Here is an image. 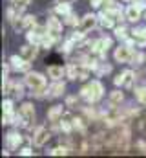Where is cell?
I'll return each instance as SVG.
<instances>
[{
  "label": "cell",
  "mask_w": 146,
  "mask_h": 158,
  "mask_svg": "<svg viewBox=\"0 0 146 158\" xmlns=\"http://www.w3.org/2000/svg\"><path fill=\"white\" fill-rule=\"evenodd\" d=\"M102 92H104L102 85H101L99 81H91L90 85H86V86L80 90V96H82L86 101L95 103V101H99V99L102 98Z\"/></svg>",
  "instance_id": "cell-1"
},
{
  "label": "cell",
  "mask_w": 146,
  "mask_h": 158,
  "mask_svg": "<svg viewBox=\"0 0 146 158\" xmlns=\"http://www.w3.org/2000/svg\"><path fill=\"white\" fill-rule=\"evenodd\" d=\"M26 83H28V86H31L33 90H38V88H44V86H46V77H44L42 74L29 72L28 77H26Z\"/></svg>",
  "instance_id": "cell-2"
},
{
  "label": "cell",
  "mask_w": 146,
  "mask_h": 158,
  "mask_svg": "<svg viewBox=\"0 0 146 158\" xmlns=\"http://www.w3.org/2000/svg\"><path fill=\"white\" fill-rule=\"evenodd\" d=\"M95 26H97V17H95V15H86V17L80 20V24H79V31H80V33H86V31L93 30Z\"/></svg>",
  "instance_id": "cell-3"
},
{
  "label": "cell",
  "mask_w": 146,
  "mask_h": 158,
  "mask_svg": "<svg viewBox=\"0 0 146 158\" xmlns=\"http://www.w3.org/2000/svg\"><path fill=\"white\" fill-rule=\"evenodd\" d=\"M132 50L128 48V46H121V48H117L115 50V53H113V57H115V61L117 63H128L130 59H132Z\"/></svg>",
  "instance_id": "cell-4"
},
{
  "label": "cell",
  "mask_w": 146,
  "mask_h": 158,
  "mask_svg": "<svg viewBox=\"0 0 146 158\" xmlns=\"http://www.w3.org/2000/svg\"><path fill=\"white\" fill-rule=\"evenodd\" d=\"M49 131L46 129V127H38L36 129V132H35V138H33V143H35L36 147H42L48 140H49Z\"/></svg>",
  "instance_id": "cell-5"
},
{
  "label": "cell",
  "mask_w": 146,
  "mask_h": 158,
  "mask_svg": "<svg viewBox=\"0 0 146 158\" xmlns=\"http://www.w3.org/2000/svg\"><path fill=\"white\" fill-rule=\"evenodd\" d=\"M20 118L24 119V123H31L33 118H35V110H33V105L29 103H24L20 107Z\"/></svg>",
  "instance_id": "cell-6"
},
{
  "label": "cell",
  "mask_w": 146,
  "mask_h": 158,
  "mask_svg": "<svg viewBox=\"0 0 146 158\" xmlns=\"http://www.w3.org/2000/svg\"><path fill=\"white\" fill-rule=\"evenodd\" d=\"M135 77V74L132 72V70H126V72H122L121 76H117L115 77V85H121V86H130L132 85V81Z\"/></svg>",
  "instance_id": "cell-7"
},
{
  "label": "cell",
  "mask_w": 146,
  "mask_h": 158,
  "mask_svg": "<svg viewBox=\"0 0 146 158\" xmlns=\"http://www.w3.org/2000/svg\"><path fill=\"white\" fill-rule=\"evenodd\" d=\"M110 46H111V39L108 37H102V39H99L97 42H93V52L95 53H106V50H108Z\"/></svg>",
  "instance_id": "cell-8"
},
{
  "label": "cell",
  "mask_w": 146,
  "mask_h": 158,
  "mask_svg": "<svg viewBox=\"0 0 146 158\" xmlns=\"http://www.w3.org/2000/svg\"><path fill=\"white\" fill-rule=\"evenodd\" d=\"M62 110H64L62 105H55V107H51V109L48 110V119L53 121V123H57L59 119L62 118Z\"/></svg>",
  "instance_id": "cell-9"
},
{
  "label": "cell",
  "mask_w": 146,
  "mask_h": 158,
  "mask_svg": "<svg viewBox=\"0 0 146 158\" xmlns=\"http://www.w3.org/2000/svg\"><path fill=\"white\" fill-rule=\"evenodd\" d=\"M126 19L130 20V22H137L139 19H141V7L139 6H130L128 9H126Z\"/></svg>",
  "instance_id": "cell-10"
},
{
  "label": "cell",
  "mask_w": 146,
  "mask_h": 158,
  "mask_svg": "<svg viewBox=\"0 0 146 158\" xmlns=\"http://www.w3.org/2000/svg\"><path fill=\"white\" fill-rule=\"evenodd\" d=\"M48 31H51V33H60V31H62V22H60L57 17L48 19Z\"/></svg>",
  "instance_id": "cell-11"
},
{
  "label": "cell",
  "mask_w": 146,
  "mask_h": 158,
  "mask_svg": "<svg viewBox=\"0 0 146 158\" xmlns=\"http://www.w3.org/2000/svg\"><path fill=\"white\" fill-rule=\"evenodd\" d=\"M20 55H22L26 61H33L36 57V46L35 44H33V46H31V44H29V46H24V48L20 50Z\"/></svg>",
  "instance_id": "cell-12"
},
{
  "label": "cell",
  "mask_w": 146,
  "mask_h": 158,
  "mask_svg": "<svg viewBox=\"0 0 146 158\" xmlns=\"http://www.w3.org/2000/svg\"><path fill=\"white\" fill-rule=\"evenodd\" d=\"M20 142H22L20 134H17V132H11V134H7V147H9V149H17Z\"/></svg>",
  "instance_id": "cell-13"
},
{
  "label": "cell",
  "mask_w": 146,
  "mask_h": 158,
  "mask_svg": "<svg viewBox=\"0 0 146 158\" xmlns=\"http://www.w3.org/2000/svg\"><path fill=\"white\" fill-rule=\"evenodd\" d=\"M62 74H64V68L62 66H48V76L53 77L55 81L62 77Z\"/></svg>",
  "instance_id": "cell-14"
},
{
  "label": "cell",
  "mask_w": 146,
  "mask_h": 158,
  "mask_svg": "<svg viewBox=\"0 0 146 158\" xmlns=\"http://www.w3.org/2000/svg\"><path fill=\"white\" fill-rule=\"evenodd\" d=\"M55 11L59 13V15H68V13H71V6H70V2H59L57 4V7H55Z\"/></svg>",
  "instance_id": "cell-15"
},
{
  "label": "cell",
  "mask_w": 146,
  "mask_h": 158,
  "mask_svg": "<svg viewBox=\"0 0 146 158\" xmlns=\"http://www.w3.org/2000/svg\"><path fill=\"white\" fill-rule=\"evenodd\" d=\"M133 40L139 46H146V30H137L133 31Z\"/></svg>",
  "instance_id": "cell-16"
},
{
  "label": "cell",
  "mask_w": 146,
  "mask_h": 158,
  "mask_svg": "<svg viewBox=\"0 0 146 158\" xmlns=\"http://www.w3.org/2000/svg\"><path fill=\"white\" fill-rule=\"evenodd\" d=\"M101 26L102 28H113V19L108 13H101Z\"/></svg>",
  "instance_id": "cell-17"
},
{
  "label": "cell",
  "mask_w": 146,
  "mask_h": 158,
  "mask_svg": "<svg viewBox=\"0 0 146 158\" xmlns=\"http://www.w3.org/2000/svg\"><path fill=\"white\" fill-rule=\"evenodd\" d=\"M122 92H119V90H115V92H111V96H110V103L111 105H121V101H122Z\"/></svg>",
  "instance_id": "cell-18"
},
{
  "label": "cell",
  "mask_w": 146,
  "mask_h": 158,
  "mask_svg": "<svg viewBox=\"0 0 146 158\" xmlns=\"http://www.w3.org/2000/svg\"><path fill=\"white\" fill-rule=\"evenodd\" d=\"M49 96H60L62 92H64V83H55L51 88H49Z\"/></svg>",
  "instance_id": "cell-19"
},
{
  "label": "cell",
  "mask_w": 146,
  "mask_h": 158,
  "mask_svg": "<svg viewBox=\"0 0 146 158\" xmlns=\"http://www.w3.org/2000/svg\"><path fill=\"white\" fill-rule=\"evenodd\" d=\"M115 35H117L119 39H126V37H128V30H126L124 26H121V28H115Z\"/></svg>",
  "instance_id": "cell-20"
},
{
  "label": "cell",
  "mask_w": 146,
  "mask_h": 158,
  "mask_svg": "<svg viewBox=\"0 0 146 158\" xmlns=\"http://www.w3.org/2000/svg\"><path fill=\"white\" fill-rule=\"evenodd\" d=\"M11 2H13V6L18 7V9H22V7H26V6L31 4V0H11Z\"/></svg>",
  "instance_id": "cell-21"
},
{
  "label": "cell",
  "mask_w": 146,
  "mask_h": 158,
  "mask_svg": "<svg viewBox=\"0 0 146 158\" xmlns=\"http://www.w3.org/2000/svg\"><path fill=\"white\" fill-rule=\"evenodd\" d=\"M2 107H4V114H9V112H13V101H11V99H6Z\"/></svg>",
  "instance_id": "cell-22"
},
{
  "label": "cell",
  "mask_w": 146,
  "mask_h": 158,
  "mask_svg": "<svg viewBox=\"0 0 146 158\" xmlns=\"http://www.w3.org/2000/svg\"><path fill=\"white\" fill-rule=\"evenodd\" d=\"M135 98L139 101H146V88H137L135 90Z\"/></svg>",
  "instance_id": "cell-23"
},
{
  "label": "cell",
  "mask_w": 146,
  "mask_h": 158,
  "mask_svg": "<svg viewBox=\"0 0 146 158\" xmlns=\"http://www.w3.org/2000/svg\"><path fill=\"white\" fill-rule=\"evenodd\" d=\"M108 72H111V66L110 64H101V68H99V72H97V76H104V74H108Z\"/></svg>",
  "instance_id": "cell-24"
},
{
  "label": "cell",
  "mask_w": 146,
  "mask_h": 158,
  "mask_svg": "<svg viewBox=\"0 0 146 158\" xmlns=\"http://www.w3.org/2000/svg\"><path fill=\"white\" fill-rule=\"evenodd\" d=\"M66 153H68V147H64V145H62V147H57V149L51 151V155H66Z\"/></svg>",
  "instance_id": "cell-25"
},
{
  "label": "cell",
  "mask_w": 146,
  "mask_h": 158,
  "mask_svg": "<svg viewBox=\"0 0 146 158\" xmlns=\"http://www.w3.org/2000/svg\"><path fill=\"white\" fill-rule=\"evenodd\" d=\"M66 24H77V17H75V15H73V13H68V15H66Z\"/></svg>",
  "instance_id": "cell-26"
},
{
  "label": "cell",
  "mask_w": 146,
  "mask_h": 158,
  "mask_svg": "<svg viewBox=\"0 0 146 158\" xmlns=\"http://www.w3.org/2000/svg\"><path fill=\"white\" fill-rule=\"evenodd\" d=\"M75 103H79V98H77V96H70V98H68V101H66V105H68V107H71V105H75Z\"/></svg>",
  "instance_id": "cell-27"
},
{
  "label": "cell",
  "mask_w": 146,
  "mask_h": 158,
  "mask_svg": "<svg viewBox=\"0 0 146 158\" xmlns=\"http://www.w3.org/2000/svg\"><path fill=\"white\" fill-rule=\"evenodd\" d=\"M90 2H91V6H93V7H99L101 4H104V0H90Z\"/></svg>",
  "instance_id": "cell-28"
},
{
  "label": "cell",
  "mask_w": 146,
  "mask_h": 158,
  "mask_svg": "<svg viewBox=\"0 0 146 158\" xmlns=\"http://www.w3.org/2000/svg\"><path fill=\"white\" fill-rule=\"evenodd\" d=\"M20 155H24V156H29V155H31V149H29V147H26V149H22V151H20Z\"/></svg>",
  "instance_id": "cell-29"
},
{
  "label": "cell",
  "mask_w": 146,
  "mask_h": 158,
  "mask_svg": "<svg viewBox=\"0 0 146 158\" xmlns=\"http://www.w3.org/2000/svg\"><path fill=\"white\" fill-rule=\"evenodd\" d=\"M62 2H71V0H62Z\"/></svg>",
  "instance_id": "cell-30"
}]
</instances>
